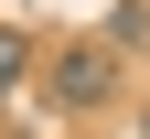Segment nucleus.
Segmentation results:
<instances>
[{"instance_id":"obj_1","label":"nucleus","mask_w":150,"mask_h":139,"mask_svg":"<svg viewBox=\"0 0 150 139\" xmlns=\"http://www.w3.org/2000/svg\"><path fill=\"white\" fill-rule=\"evenodd\" d=\"M43 96H54L64 118H86V107H107V96H118V54H107V43H64V54L43 64Z\"/></svg>"},{"instance_id":"obj_2","label":"nucleus","mask_w":150,"mask_h":139,"mask_svg":"<svg viewBox=\"0 0 150 139\" xmlns=\"http://www.w3.org/2000/svg\"><path fill=\"white\" fill-rule=\"evenodd\" d=\"M32 86V32H0V107Z\"/></svg>"}]
</instances>
